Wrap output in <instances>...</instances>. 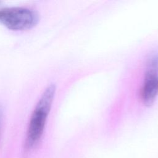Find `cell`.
Masks as SVG:
<instances>
[{"label":"cell","mask_w":158,"mask_h":158,"mask_svg":"<svg viewBox=\"0 0 158 158\" xmlns=\"http://www.w3.org/2000/svg\"><path fill=\"white\" fill-rule=\"evenodd\" d=\"M56 87L53 83L44 90L31 115L25 141V152L33 149L40 143L44 133L48 117L56 94Z\"/></svg>","instance_id":"1"},{"label":"cell","mask_w":158,"mask_h":158,"mask_svg":"<svg viewBox=\"0 0 158 158\" xmlns=\"http://www.w3.org/2000/svg\"><path fill=\"white\" fill-rule=\"evenodd\" d=\"M39 21L38 13L22 7L0 9V23L12 30H28L35 27Z\"/></svg>","instance_id":"2"},{"label":"cell","mask_w":158,"mask_h":158,"mask_svg":"<svg viewBox=\"0 0 158 158\" xmlns=\"http://www.w3.org/2000/svg\"><path fill=\"white\" fill-rule=\"evenodd\" d=\"M139 94L146 107L151 106L158 96V50L149 54L146 60Z\"/></svg>","instance_id":"3"},{"label":"cell","mask_w":158,"mask_h":158,"mask_svg":"<svg viewBox=\"0 0 158 158\" xmlns=\"http://www.w3.org/2000/svg\"><path fill=\"white\" fill-rule=\"evenodd\" d=\"M3 117H4V108L2 106V105L0 104V136H1V133L2 130V126Z\"/></svg>","instance_id":"4"}]
</instances>
